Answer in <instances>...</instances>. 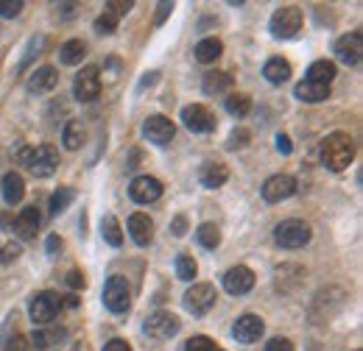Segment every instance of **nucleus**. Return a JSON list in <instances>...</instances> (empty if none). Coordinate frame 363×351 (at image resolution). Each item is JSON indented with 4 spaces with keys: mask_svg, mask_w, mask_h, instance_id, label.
Returning a JSON list of instances; mask_svg holds the SVG:
<instances>
[{
    "mask_svg": "<svg viewBox=\"0 0 363 351\" xmlns=\"http://www.w3.org/2000/svg\"><path fill=\"white\" fill-rule=\"evenodd\" d=\"M352 159H355V142H352L350 134L335 132L321 142V162H324L327 171L341 173L352 165Z\"/></svg>",
    "mask_w": 363,
    "mask_h": 351,
    "instance_id": "obj_1",
    "label": "nucleus"
},
{
    "mask_svg": "<svg viewBox=\"0 0 363 351\" xmlns=\"http://www.w3.org/2000/svg\"><path fill=\"white\" fill-rule=\"evenodd\" d=\"M313 231L305 220H282L277 229H274V240L279 248H288V251H296V248H305L311 243Z\"/></svg>",
    "mask_w": 363,
    "mask_h": 351,
    "instance_id": "obj_2",
    "label": "nucleus"
},
{
    "mask_svg": "<svg viewBox=\"0 0 363 351\" xmlns=\"http://www.w3.org/2000/svg\"><path fill=\"white\" fill-rule=\"evenodd\" d=\"M104 304L109 312L115 315H123L129 304H132V290H129V282L126 276H109L106 284H104Z\"/></svg>",
    "mask_w": 363,
    "mask_h": 351,
    "instance_id": "obj_3",
    "label": "nucleus"
},
{
    "mask_svg": "<svg viewBox=\"0 0 363 351\" xmlns=\"http://www.w3.org/2000/svg\"><path fill=\"white\" fill-rule=\"evenodd\" d=\"M59 309H62V296L53 293V290H43V293H37V296L31 299L28 315H31V321H34L37 326H45L50 321H56Z\"/></svg>",
    "mask_w": 363,
    "mask_h": 351,
    "instance_id": "obj_4",
    "label": "nucleus"
},
{
    "mask_svg": "<svg viewBox=\"0 0 363 351\" xmlns=\"http://www.w3.org/2000/svg\"><path fill=\"white\" fill-rule=\"evenodd\" d=\"M269 28H272V34L277 40H291V37H296L299 28H302V11L294 8V6L277 8L272 23H269Z\"/></svg>",
    "mask_w": 363,
    "mask_h": 351,
    "instance_id": "obj_5",
    "label": "nucleus"
},
{
    "mask_svg": "<svg viewBox=\"0 0 363 351\" xmlns=\"http://www.w3.org/2000/svg\"><path fill=\"white\" fill-rule=\"evenodd\" d=\"M182 329V321L174 315V312H151L148 318H145V323H143V332L148 335V338H157V340H168V338H174L177 332Z\"/></svg>",
    "mask_w": 363,
    "mask_h": 351,
    "instance_id": "obj_6",
    "label": "nucleus"
},
{
    "mask_svg": "<svg viewBox=\"0 0 363 351\" xmlns=\"http://www.w3.org/2000/svg\"><path fill=\"white\" fill-rule=\"evenodd\" d=\"M73 95H76V100H82V103L95 100V98L101 95V70L92 67V64L82 67L79 76L73 79Z\"/></svg>",
    "mask_w": 363,
    "mask_h": 351,
    "instance_id": "obj_7",
    "label": "nucleus"
},
{
    "mask_svg": "<svg viewBox=\"0 0 363 351\" xmlns=\"http://www.w3.org/2000/svg\"><path fill=\"white\" fill-rule=\"evenodd\" d=\"M216 287L213 284H207V282H201V284H193V287H187V293H184V307L190 309L193 315H207L210 309L216 307Z\"/></svg>",
    "mask_w": 363,
    "mask_h": 351,
    "instance_id": "obj_8",
    "label": "nucleus"
},
{
    "mask_svg": "<svg viewBox=\"0 0 363 351\" xmlns=\"http://www.w3.org/2000/svg\"><path fill=\"white\" fill-rule=\"evenodd\" d=\"M221 282H224V290H227L229 296H246V293L255 287L257 276H255L252 267H246V265H235V267H229L227 273H224Z\"/></svg>",
    "mask_w": 363,
    "mask_h": 351,
    "instance_id": "obj_9",
    "label": "nucleus"
},
{
    "mask_svg": "<svg viewBox=\"0 0 363 351\" xmlns=\"http://www.w3.org/2000/svg\"><path fill=\"white\" fill-rule=\"evenodd\" d=\"M182 123L193 134H207L216 129V115L201 103H190L182 109Z\"/></svg>",
    "mask_w": 363,
    "mask_h": 351,
    "instance_id": "obj_10",
    "label": "nucleus"
},
{
    "mask_svg": "<svg viewBox=\"0 0 363 351\" xmlns=\"http://www.w3.org/2000/svg\"><path fill=\"white\" fill-rule=\"evenodd\" d=\"M294 192H296V178L288 173H277L272 178H266V184H263V198L269 204H279V201L291 198Z\"/></svg>",
    "mask_w": 363,
    "mask_h": 351,
    "instance_id": "obj_11",
    "label": "nucleus"
},
{
    "mask_svg": "<svg viewBox=\"0 0 363 351\" xmlns=\"http://www.w3.org/2000/svg\"><path fill=\"white\" fill-rule=\"evenodd\" d=\"M162 195V184L154 176H137L135 181L129 184V198L135 204H154Z\"/></svg>",
    "mask_w": 363,
    "mask_h": 351,
    "instance_id": "obj_12",
    "label": "nucleus"
},
{
    "mask_svg": "<svg viewBox=\"0 0 363 351\" xmlns=\"http://www.w3.org/2000/svg\"><path fill=\"white\" fill-rule=\"evenodd\" d=\"M28 168H31V173L37 176V178L53 176V171L59 168V151H56L53 145H40V148H34Z\"/></svg>",
    "mask_w": 363,
    "mask_h": 351,
    "instance_id": "obj_13",
    "label": "nucleus"
},
{
    "mask_svg": "<svg viewBox=\"0 0 363 351\" xmlns=\"http://www.w3.org/2000/svg\"><path fill=\"white\" fill-rule=\"evenodd\" d=\"M174 134H177V126L162 115H154V117H148L143 123V137L148 142H154V145H168L174 139Z\"/></svg>",
    "mask_w": 363,
    "mask_h": 351,
    "instance_id": "obj_14",
    "label": "nucleus"
},
{
    "mask_svg": "<svg viewBox=\"0 0 363 351\" xmlns=\"http://www.w3.org/2000/svg\"><path fill=\"white\" fill-rule=\"evenodd\" d=\"M263 332H266V323H263V318H257V315H243V318H238L235 326H232V338H235L238 343H255V340H260Z\"/></svg>",
    "mask_w": 363,
    "mask_h": 351,
    "instance_id": "obj_15",
    "label": "nucleus"
},
{
    "mask_svg": "<svg viewBox=\"0 0 363 351\" xmlns=\"http://www.w3.org/2000/svg\"><path fill=\"white\" fill-rule=\"evenodd\" d=\"M335 56L344 62V64H361L363 59V40L361 34L355 31V34H347V37H341L338 42H335Z\"/></svg>",
    "mask_w": 363,
    "mask_h": 351,
    "instance_id": "obj_16",
    "label": "nucleus"
},
{
    "mask_svg": "<svg viewBox=\"0 0 363 351\" xmlns=\"http://www.w3.org/2000/svg\"><path fill=\"white\" fill-rule=\"evenodd\" d=\"M40 226H43V215H40V209L37 207H26L17 218H14V234L17 237H23V240H31V237H37V231H40Z\"/></svg>",
    "mask_w": 363,
    "mask_h": 351,
    "instance_id": "obj_17",
    "label": "nucleus"
},
{
    "mask_svg": "<svg viewBox=\"0 0 363 351\" xmlns=\"http://www.w3.org/2000/svg\"><path fill=\"white\" fill-rule=\"evenodd\" d=\"M59 84V73H56V67H37L34 73H31V79H28V92H34V95H43V92H50V89H56Z\"/></svg>",
    "mask_w": 363,
    "mask_h": 351,
    "instance_id": "obj_18",
    "label": "nucleus"
},
{
    "mask_svg": "<svg viewBox=\"0 0 363 351\" xmlns=\"http://www.w3.org/2000/svg\"><path fill=\"white\" fill-rule=\"evenodd\" d=\"M126 226H129V234H132V240H135L137 246H148L151 243V237H154V220L148 218V215L135 212Z\"/></svg>",
    "mask_w": 363,
    "mask_h": 351,
    "instance_id": "obj_19",
    "label": "nucleus"
},
{
    "mask_svg": "<svg viewBox=\"0 0 363 351\" xmlns=\"http://www.w3.org/2000/svg\"><path fill=\"white\" fill-rule=\"evenodd\" d=\"M263 76H266L269 84L279 87V84H285V81L291 79V64H288L285 59H279V56H272V59L263 64Z\"/></svg>",
    "mask_w": 363,
    "mask_h": 351,
    "instance_id": "obj_20",
    "label": "nucleus"
},
{
    "mask_svg": "<svg viewBox=\"0 0 363 351\" xmlns=\"http://www.w3.org/2000/svg\"><path fill=\"white\" fill-rule=\"evenodd\" d=\"M201 184L207 187V190H216V187H221V184H227L229 178V168L227 165H221V162H207L204 168H201Z\"/></svg>",
    "mask_w": 363,
    "mask_h": 351,
    "instance_id": "obj_21",
    "label": "nucleus"
},
{
    "mask_svg": "<svg viewBox=\"0 0 363 351\" xmlns=\"http://www.w3.org/2000/svg\"><path fill=\"white\" fill-rule=\"evenodd\" d=\"M196 62H201V64H213L216 59H221V53H224V45L218 37H204L201 42L196 45Z\"/></svg>",
    "mask_w": 363,
    "mask_h": 351,
    "instance_id": "obj_22",
    "label": "nucleus"
},
{
    "mask_svg": "<svg viewBox=\"0 0 363 351\" xmlns=\"http://www.w3.org/2000/svg\"><path fill=\"white\" fill-rule=\"evenodd\" d=\"M26 195V181L20 173H9L3 178V201L6 204H20Z\"/></svg>",
    "mask_w": 363,
    "mask_h": 351,
    "instance_id": "obj_23",
    "label": "nucleus"
},
{
    "mask_svg": "<svg viewBox=\"0 0 363 351\" xmlns=\"http://www.w3.org/2000/svg\"><path fill=\"white\" fill-rule=\"evenodd\" d=\"M333 79H335V64L327 62V59H318V62H313V64L308 67V79H305V81H313V84L330 87Z\"/></svg>",
    "mask_w": 363,
    "mask_h": 351,
    "instance_id": "obj_24",
    "label": "nucleus"
},
{
    "mask_svg": "<svg viewBox=\"0 0 363 351\" xmlns=\"http://www.w3.org/2000/svg\"><path fill=\"white\" fill-rule=\"evenodd\" d=\"M196 240H199L201 248L216 251V248L221 246V229H218L216 223H201V226L196 229Z\"/></svg>",
    "mask_w": 363,
    "mask_h": 351,
    "instance_id": "obj_25",
    "label": "nucleus"
},
{
    "mask_svg": "<svg viewBox=\"0 0 363 351\" xmlns=\"http://www.w3.org/2000/svg\"><path fill=\"white\" fill-rule=\"evenodd\" d=\"M31 340H34V349L37 351H50L65 340V332H62V329H45V326H43V329L34 332Z\"/></svg>",
    "mask_w": 363,
    "mask_h": 351,
    "instance_id": "obj_26",
    "label": "nucleus"
},
{
    "mask_svg": "<svg viewBox=\"0 0 363 351\" xmlns=\"http://www.w3.org/2000/svg\"><path fill=\"white\" fill-rule=\"evenodd\" d=\"M296 98L299 100H305V103H321L327 95H330V87H324V84H313V81H302V84H296Z\"/></svg>",
    "mask_w": 363,
    "mask_h": 351,
    "instance_id": "obj_27",
    "label": "nucleus"
},
{
    "mask_svg": "<svg viewBox=\"0 0 363 351\" xmlns=\"http://www.w3.org/2000/svg\"><path fill=\"white\" fill-rule=\"evenodd\" d=\"M84 56H87V45L82 42V40H70V42L62 45V50H59V59H62V64H67V67L82 64Z\"/></svg>",
    "mask_w": 363,
    "mask_h": 351,
    "instance_id": "obj_28",
    "label": "nucleus"
},
{
    "mask_svg": "<svg viewBox=\"0 0 363 351\" xmlns=\"http://www.w3.org/2000/svg\"><path fill=\"white\" fill-rule=\"evenodd\" d=\"M101 234H104V240L112 248H121L123 246V231H121V223H118L115 215H104V220H101Z\"/></svg>",
    "mask_w": 363,
    "mask_h": 351,
    "instance_id": "obj_29",
    "label": "nucleus"
},
{
    "mask_svg": "<svg viewBox=\"0 0 363 351\" xmlns=\"http://www.w3.org/2000/svg\"><path fill=\"white\" fill-rule=\"evenodd\" d=\"M62 142H65V148L79 151L82 142H84V123H82V120H70V123L65 126V132H62Z\"/></svg>",
    "mask_w": 363,
    "mask_h": 351,
    "instance_id": "obj_30",
    "label": "nucleus"
},
{
    "mask_svg": "<svg viewBox=\"0 0 363 351\" xmlns=\"http://www.w3.org/2000/svg\"><path fill=\"white\" fill-rule=\"evenodd\" d=\"M229 87H232V76H229V73L216 70V73H207V76H204V92H207V95H221V92H227Z\"/></svg>",
    "mask_w": 363,
    "mask_h": 351,
    "instance_id": "obj_31",
    "label": "nucleus"
},
{
    "mask_svg": "<svg viewBox=\"0 0 363 351\" xmlns=\"http://www.w3.org/2000/svg\"><path fill=\"white\" fill-rule=\"evenodd\" d=\"M73 198H76V192H73L70 187H59V190L50 195V201H48V209H50V215H59V212H65V209L73 204Z\"/></svg>",
    "mask_w": 363,
    "mask_h": 351,
    "instance_id": "obj_32",
    "label": "nucleus"
},
{
    "mask_svg": "<svg viewBox=\"0 0 363 351\" xmlns=\"http://www.w3.org/2000/svg\"><path fill=\"white\" fill-rule=\"evenodd\" d=\"M224 109L232 117H246L252 112V98L249 95H229L227 100H224Z\"/></svg>",
    "mask_w": 363,
    "mask_h": 351,
    "instance_id": "obj_33",
    "label": "nucleus"
},
{
    "mask_svg": "<svg viewBox=\"0 0 363 351\" xmlns=\"http://www.w3.org/2000/svg\"><path fill=\"white\" fill-rule=\"evenodd\" d=\"M196 273H199V265L193 263V257H187V254L177 257V276H179L182 282H193Z\"/></svg>",
    "mask_w": 363,
    "mask_h": 351,
    "instance_id": "obj_34",
    "label": "nucleus"
},
{
    "mask_svg": "<svg viewBox=\"0 0 363 351\" xmlns=\"http://www.w3.org/2000/svg\"><path fill=\"white\" fill-rule=\"evenodd\" d=\"M184 351H218V343L213 338H207V335H196V338H190L184 343Z\"/></svg>",
    "mask_w": 363,
    "mask_h": 351,
    "instance_id": "obj_35",
    "label": "nucleus"
},
{
    "mask_svg": "<svg viewBox=\"0 0 363 351\" xmlns=\"http://www.w3.org/2000/svg\"><path fill=\"white\" fill-rule=\"evenodd\" d=\"M92 28H95V34H104V37H106V34H115V28H118V17L109 14V11H104V14L95 20Z\"/></svg>",
    "mask_w": 363,
    "mask_h": 351,
    "instance_id": "obj_36",
    "label": "nucleus"
},
{
    "mask_svg": "<svg viewBox=\"0 0 363 351\" xmlns=\"http://www.w3.org/2000/svg\"><path fill=\"white\" fill-rule=\"evenodd\" d=\"M45 47V37H34L31 42H28V50L23 53V59H20V70H26L31 62H34V53H40Z\"/></svg>",
    "mask_w": 363,
    "mask_h": 351,
    "instance_id": "obj_37",
    "label": "nucleus"
},
{
    "mask_svg": "<svg viewBox=\"0 0 363 351\" xmlns=\"http://www.w3.org/2000/svg\"><path fill=\"white\" fill-rule=\"evenodd\" d=\"M20 11H23V0H0V17L11 20V17H17Z\"/></svg>",
    "mask_w": 363,
    "mask_h": 351,
    "instance_id": "obj_38",
    "label": "nucleus"
},
{
    "mask_svg": "<svg viewBox=\"0 0 363 351\" xmlns=\"http://www.w3.org/2000/svg\"><path fill=\"white\" fill-rule=\"evenodd\" d=\"M3 351H34V349H31L28 338H23V335H14V338H9V340L3 343Z\"/></svg>",
    "mask_w": 363,
    "mask_h": 351,
    "instance_id": "obj_39",
    "label": "nucleus"
},
{
    "mask_svg": "<svg viewBox=\"0 0 363 351\" xmlns=\"http://www.w3.org/2000/svg\"><path fill=\"white\" fill-rule=\"evenodd\" d=\"M132 6H135L132 0H109V3H106V11H109V14H115V17L121 20V14L132 11Z\"/></svg>",
    "mask_w": 363,
    "mask_h": 351,
    "instance_id": "obj_40",
    "label": "nucleus"
},
{
    "mask_svg": "<svg viewBox=\"0 0 363 351\" xmlns=\"http://www.w3.org/2000/svg\"><path fill=\"white\" fill-rule=\"evenodd\" d=\"M263 351H294V343H291L288 338H272Z\"/></svg>",
    "mask_w": 363,
    "mask_h": 351,
    "instance_id": "obj_41",
    "label": "nucleus"
},
{
    "mask_svg": "<svg viewBox=\"0 0 363 351\" xmlns=\"http://www.w3.org/2000/svg\"><path fill=\"white\" fill-rule=\"evenodd\" d=\"M67 284H70L73 290H84V284H87V282H84V273H82V270H70V273H67Z\"/></svg>",
    "mask_w": 363,
    "mask_h": 351,
    "instance_id": "obj_42",
    "label": "nucleus"
},
{
    "mask_svg": "<svg viewBox=\"0 0 363 351\" xmlns=\"http://www.w3.org/2000/svg\"><path fill=\"white\" fill-rule=\"evenodd\" d=\"M184 231H187V218H184V215H177V220L171 223V234H174V237H184Z\"/></svg>",
    "mask_w": 363,
    "mask_h": 351,
    "instance_id": "obj_43",
    "label": "nucleus"
},
{
    "mask_svg": "<svg viewBox=\"0 0 363 351\" xmlns=\"http://www.w3.org/2000/svg\"><path fill=\"white\" fill-rule=\"evenodd\" d=\"M246 142H249V132H240V134L235 132L229 137V151H238V148L246 145Z\"/></svg>",
    "mask_w": 363,
    "mask_h": 351,
    "instance_id": "obj_44",
    "label": "nucleus"
},
{
    "mask_svg": "<svg viewBox=\"0 0 363 351\" xmlns=\"http://www.w3.org/2000/svg\"><path fill=\"white\" fill-rule=\"evenodd\" d=\"M104 351H135L126 340H121V338H112L106 346H104Z\"/></svg>",
    "mask_w": 363,
    "mask_h": 351,
    "instance_id": "obj_45",
    "label": "nucleus"
},
{
    "mask_svg": "<svg viewBox=\"0 0 363 351\" xmlns=\"http://www.w3.org/2000/svg\"><path fill=\"white\" fill-rule=\"evenodd\" d=\"M171 11H174V3H160V6H157V25H162Z\"/></svg>",
    "mask_w": 363,
    "mask_h": 351,
    "instance_id": "obj_46",
    "label": "nucleus"
},
{
    "mask_svg": "<svg viewBox=\"0 0 363 351\" xmlns=\"http://www.w3.org/2000/svg\"><path fill=\"white\" fill-rule=\"evenodd\" d=\"M277 151L288 156V154L294 151V148H291V137H285V134H277Z\"/></svg>",
    "mask_w": 363,
    "mask_h": 351,
    "instance_id": "obj_47",
    "label": "nucleus"
},
{
    "mask_svg": "<svg viewBox=\"0 0 363 351\" xmlns=\"http://www.w3.org/2000/svg\"><path fill=\"white\" fill-rule=\"evenodd\" d=\"M31 154H34V148H31V145H23V148L17 151V162H20V165H28V162H31Z\"/></svg>",
    "mask_w": 363,
    "mask_h": 351,
    "instance_id": "obj_48",
    "label": "nucleus"
},
{
    "mask_svg": "<svg viewBox=\"0 0 363 351\" xmlns=\"http://www.w3.org/2000/svg\"><path fill=\"white\" fill-rule=\"evenodd\" d=\"M62 248V240H59V234H50L48 237V254H56Z\"/></svg>",
    "mask_w": 363,
    "mask_h": 351,
    "instance_id": "obj_49",
    "label": "nucleus"
},
{
    "mask_svg": "<svg viewBox=\"0 0 363 351\" xmlns=\"http://www.w3.org/2000/svg\"><path fill=\"white\" fill-rule=\"evenodd\" d=\"M11 226H14V215L0 212V231H6V229H11Z\"/></svg>",
    "mask_w": 363,
    "mask_h": 351,
    "instance_id": "obj_50",
    "label": "nucleus"
},
{
    "mask_svg": "<svg viewBox=\"0 0 363 351\" xmlns=\"http://www.w3.org/2000/svg\"><path fill=\"white\" fill-rule=\"evenodd\" d=\"M157 79H160V73H148V76H143V84H140V89L154 87V84H157Z\"/></svg>",
    "mask_w": 363,
    "mask_h": 351,
    "instance_id": "obj_51",
    "label": "nucleus"
},
{
    "mask_svg": "<svg viewBox=\"0 0 363 351\" xmlns=\"http://www.w3.org/2000/svg\"><path fill=\"white\" fill-rule=\"evenodd\" d=\"M67 307L76 309V307H79V299H76V296H70V299H67Z\"/></svg>",
    "mask_w": 363,
    "mask_h": 351,
    "instance_id": "obj_52",
    "label": "nucleus"
},
{
    "mask_svg": "<svg viewBox=\"0 0 363 351\" xmlns=\"http://www.w3.org/2000/svg\"><path fill=\"white\" fill-rule=\"evenodd\" d=\"M0 263H3V248H0Z\"/></svg>",
    "mask_w": 363,
    "mask_h": 351,
    "instance_id": "obj_53",
    "label": "nucleus"
},
{
    "mask_svg": "<svg viewBox=\"0 0 363 351\" xmlns=\"http://www.w3.org/2000/svg\"><path fill=\"white\" fill-rule=\"evenodd\" d=\"M218 351H221V349H218Z\"/></svg>",
    "mask_w": 363,
    "mask_h": 351,
    "instance_id": "obj_54",
    "label": "nucleus"
}]
</instances>
